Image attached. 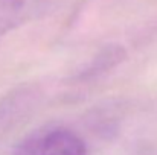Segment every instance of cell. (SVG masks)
Returning a JSON list of instances; mask_svg holds the SVG:
<instances>
[{
	"mask_svg": "<svg viewBox=\"0 0 157 155\" xmlns=\"http://www.w3.org/2000/svg\"><path fill=\"white\" fill-rule=\"evenodd\" d=\"M40 0H0V37L35 14Z\"/></svg>",
	"mask_w": 157,
	"mask_h": 155,
	"instance_id": "obj_2",
	"label": "cell"
},
{
	"mask_svg": "<svg viewBox=\"0 0 157 155\" xmlns=\"http://www.w3.org/2000/svg\"><path fill=\"white\" fill-rule=\"evenodd\" d=\"M12 155H87V148L76 132L51 126L29 134Z\"/></svg>",
	"mask_w": 157,
	"mask_h": 155,
	"instance_id": "obj_1",
	"label": "cell"
}]
</instances>
